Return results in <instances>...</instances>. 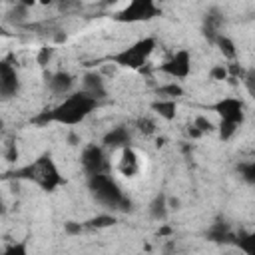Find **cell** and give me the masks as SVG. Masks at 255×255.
I'll use <instances>...</instances> for the list:
<instances>
[{"instance_id": "obj_12", "label": "cell", "mask_w": 255, "mask_h": 255, "mask_svg": "<svg viewBox=\"0 0 255 255\" xmlns=\"http://www.w3.org/2000/svg\"><path fill=\"white\" fill-rule=\"evenodd\" d=\"M118 171H120L124 177H135V175L141 171V159H139V153H137L131 145L120 149Z\"/></svg>"}, {"instance_id": "obj_4", "label": "cell", "mask_w": 255, "mask_h": 255, "mask_svg": "<svg viewBox=\"0 0 255 255\" xmlns=\"http://www.w3.org/2000/svg\"><path fill=\"white\" fill-rule=\"evenodd\" d=\"M155 46H157V40L153 36H145V38H139L135 40L133 44L122 48L120 52L116 54H110V62L114 66H120V68H128V70H143L151 58V54L155 52Z\"/></svg>"}, {"instance_id": "obj_2", "label": "cell", "mask_w": 255, "mask_h": 255, "mask_svg": "<svg viewBox=\"0 0 255 255\" xmlns=\"http://www.w3.org/2000/svg\"><path fill=\"white\" fill-rule=\"evenodd\" d=\"M8 177H12L16 181H32L34 185H38L42 191H48V193L56 191L60 185H66V179L60 173L52 151H44L34 161L12 169L8 173Z\"/></svg>"}, {"instance_id": "obj_41", "label": "cell", "mask_w": 255, "mask_h": 255, "mask_svg": "<svg viewBox=\"0 0 255 255\" xmlns=\"http://www.w3.org/2000/svg\"><path fill=\"white\" fill-rule=\"evenodd\" d=\"M6 2H12V4H16V2H18V0H6Z\"/></svg>"}, {"instance_id": "obj_39", "label": "cell", "mask_w": 255, "mask_h": 255, "mask_svg": "<svg viewBox=\"0 0 255 255\" xmlns=\"http://www.w3.org/2000/svg\"><path fill=\"white\" fill-rule=\"evenodd\" d=\"M52 2H54V0H38V4H40V6H50Z\"/></svg>"}, {"instance_id": "obj_27", "label": "cell", "mask_w": 255, "mask_h": 255, "mask_svg": "<svg viewBox=\"0 0 255 255\" xmlns=\"http://www.w3.org/2000/svg\"><path fill=\"white\" fill-rule=\"evenodd\" d=\"M28 12H30V8H26V6L20 4V2H16V4L12 6V10H10V20H14V22H22V20H26Z\"/></svg>"}, {"instance_id": "obj_5", "label": "cell", "mask_w": 255, "mask_h": 255, "mask_svg": "<svg viewBox=\"0 0 255 255\" xmlns=\"http://www.w3.org/2000/svg\"><path fill=\"white\" fill-rule=\"evenodd\" d=\"M161 14L155 0H129L122 10L114 14V20L120 24H137L149 22Z\"/></svg>"}, {"instance_id": "obj_22", "label": "cell", "mask_w": 255, "mask_h": 255, "mask_svg": "<svg viewBox=\"0 0 255 255\" xmlns=\"http://www.w3.org/2000/svg\"><path fill=\"white\" fill-rule=\"evenodd\" d=\"M135 128H137V131L143 133V135H153V133L157 131V126H155V122H153L149 116H139V118L135 120Z\"/></svg>"}, {"instance_id": "obj_25", "label": "cell", "mask_w": 255, "mask_h": 255, "mask_svg": "<svg viewBox=\"0 0 255 255\" xmlns=\"http://www.w3.org/2000/svg\"><path fill=\"white\" fill-rule=\"evenodd\" d=\"M209 78L213 82H223V80H229V70H227V64H215L209 68Z\"/></svg>"}, {"instance_id": "obj_26", "label": "cell", "mask_w": 255, "mask_h": 255, "mask_svg": "<svg viewBox=\"0 0 255 255\" xmlns=\"http://www.w3.org/2000/svg\"><path fill=\"white\" fill-rule=\"evenodd\" d=\"M193 126H197L203 133H211V131H215L217 128H215V124L207 118V116H195V120H193Z\"/></svg>"}, {"instance_id": "obj_35", "label": "cell", "mask_w": 255, "mask_h": 255, "mask_svg": "<svg viewBox=\"0 0 255 255\" xmlns=\"http://www.w3.org/2000/svg\"><path fill=\"white\" fill-rule=\"evenodd\" d=\"M167 205H169V209H179L181 201L177 197H167Z\"/></svg>"}, {"instance_id": "obj_38", "label": "cell", "mask_w": 255, "mask_h": 255, "mask_svg": "<svg viewBox=\"0 0 255 255\" xmlns=\"http://www.w3.org/2000/svg\"><path fill=\"white\" fill-rule=\"evenodd\" d=\"M157 233H159V235H169V233H171V229H169V227H161Z\"/></svg>"}, {"instance_id": "obj_3", "label": "cell", "mask_w": 255, "mask_h": 255, "mask_svg": "<svg viewBox=\"0 0 255 255\" xmlns=\"http://www.w3.org/2000/svg\"><path fill=\"white\" fill-rule=\"evenodd\" d=\"M88 189L94 197V201L110 211H129L131 199L122 191L118 181L108 173H96L88 175Z\"/></svg>"}, {"instance_id": "obj_9", "label": "cell", "mask_w": 255, "mask_h": 255, "mask_svg": "<svg viewBox=\"0 0 255 255\" xmlns=\"http://www.w3.org/2000/svg\"><path fill=\"white\" fill-rule=\"evenodd\" d=\"M18 92H20V76L8 60H2L0 62V96L2 100H10L18 96Z\"/></svg>"}, {"instance_id": "obj_37", "label": "cell", "mask_w": 255, "mask_h": 255, "mask_svg": "<svg viewBox=\"0 0 255 255\" xmlns=\"http://www.w3.org/2000/svg\"><path fill=\"white\" fill-rule=\"evenodd\" d=\"M18 2H20V4H24L26 8H34V6L38 4V0H18Z\"/></svg>"}, {"instance_id": "obj_33", "label": "cell", "mask_w": 255, "mask_h": 255, "mask_svg": "<svg viewBox=\"0 0 255 255\" xmlns=\"http://www.w3.org/2000/svg\"><path fill=\"white\" fill-rule=\"evenodd\" d=\"M4 157H6L8 161H16V159H18V149H16V143H6Z\"/></svg>"}, {"instance_id": "obj_28", "label": "cell", "mask_w": 255, "mask_h": 255, "mask_svg": "<svg viewBox=\"0 0 255 255\" xmlns=\"http://www.w3.org/2000/svg\"><path fill=\"white\" fill-rule=\"evenodd\" d=\"M241 82H243L247 94L255 100V70H247V74H245V78H243Z\"/></svg>"}, {"instance_id": "obj_24", "label": "cell", "mask_w": 255, "mask_h": 255, "mask_svg": "<svg viewBox=\"0 0 255 255\" xmlns=\"http://www.w3.org/2000/svg\"><path fill=\"white\" fill-rule=\"evenodd\" d=\"M241 126H237V124H233V122H219V128H217V131H219V139L221 141H229L235 133H237V129H239Z\"/></svg>"}, {"instance_id": "obj_10", "label": "cell", "mask_w": 255, "mask_h": 255, "mask_svg": "<svg viewBox=\"0 0 255 255\" xmlns=\"http://www.w3.org/2000/svg\"><path fill=\"white\" fill-rule=\"evenodd\" d=\"M74 84H76V78L66 70H58L46 76V88L50 90L52 96L66 98L68 94L74 92Z\"/></svg>"}, {"instance_id": "obj_17", "label": "cell", "mask_w": 255, "mask_h": 255, "mask_svg": "<svg viewBox=\"0 0 255 255\" xmlns=\"http://www.w3.org/2000/svg\"><path fill=\"white\" fill-rule=\"evenodd\" d=\"M159 118H163L165 122H171L175 120V114H177V102L175 100H167V98H159L155 102H151L149 106Z\"/></svg>"}, {"instance_id": "obj_15", "label": "cell", "mask_w": 255, "mask_h": 255, "mask_svg": "<svg viewBox=\"0 0 255 255\" xmlns=\"http://www.w3.org/2000/svg\"><path fill=\"white\" fill-rule=\"evenodd\" d=\"M223 14H221V10L219 8H209L207 12H205V16H203V36L207 38V42H211L213 44V40L217 38V34H219V30H221V24H223Z\"/></svg>"}, {"instance_id": "obj_40", "label": "cell", "mask_w": 255, "mask_h": 255, "mask_svg": "<svg viewBox=\"0 0 255 255\" xmlns=\"http://www.w3.org/2000/svg\"><path fill=\"white\" fill-rule=\"evenodd\" d=\"M68 2H72V0H62V6H64V4H68Z\"/></svg>"}, {"instance_id": "obj_20", "label": "cell", "mask_w": 255, "mask_h": 255, "mask_svg": "<svg viewBox=\"0 0 255 255\" xmlns=\"http://www.w3.org/2000/svg\"><path fill=\"white\" fill-rule=\"evenodd\" d=\"M118 223V219H116V215H112V213H100V215H96V217H92V219H88V221H84V225H86V229H106V227H112V225H116Z\"/></svg>"}, {"instance_id": "obj_7", "label": "cell", "mask_w": 255, "mask_h": 255, "mask_svg": "<svg viewBox=\"0 0 255 255\" xmlns=\"http://www.w3.org/2000/svg\"><path fill=\"white\" fill-rule=\"evenodd\" d=\"M157 72L163 76H169L173 80H185L191 74V54L189 50L181 48L171 58H167L163 64L157 66Z\"/></svg>"}, {"instance_id": "obj_11", "label": "cell", "mask_w": 255, "mask_h": 255, "mask_svg": "<svg viewBox=\"0 0 255 255\" xmlns=\"http://www.w3.org/2000/svg\"><path fill=\"white\" fill-rule=\"evenodd\" d=\"M102 145L108 149V151H120L128 145H131V131L128 129V126L120 124V126H114L112 129H108L102 137Z\"/></svg>"}, {"instance_id": "obj_6", "label": "cell", "mask_w": 255, "mask_h": 255, "mask_svg": "<svg viewBox=\"0 0 255 255\" xmlns=\"http://www.w3.org/2000/svg\"><path fill=\"white\" fill-rule=\"evenodd\" d=\"M80 163L86 175H96V173H108L112 169V163L108 159V149L100 143H88L84 145L80 153Z\"/></svg>"}, {"instance_id": "obj_21", "label": "cell", "mask_w": 255, "mask_h": 255, "mask_svg": "<svg viewBox=\"0 0 255 255\" xmlns=\"http://www.w3.org/2000/svg\"><path fill=\"white\" fill-rule=\"evenodd\" d=\"M155 94H157V98L177 100V98H181V96H183V88H181V84H177V82L173 80V82H167V84H161V86H157Z\"/></svg>"}, {"instance_id": "obj_31", "label": "cell", "mask_w": 255, "mask_h": 255, "mask_svg": "<svg viewBox=\"0 0 255 255\" xmlns=\"http://www.w3.org/2000/svg\"><path fill=\"white\" fill-rule=\"evenodd\" d=\"M227 70H229V78H237V80H243L245 78V74H247V70L245 68H241L239 64H227Z\"/></svg>"}, {"instance_id": "obj_19", "label": "cell", "mask_w": 255, "mask_h": 255, "mask_svg": "<svg viewBox=\"0 0 255 255\" xmlns=\"http://www.w3.org/2000/svg\"><path fill=\"white\" fill-rule=\"evenodd\" d=\"M239 251L247 253V255H255V231H241L235 237V243Z\"/></svg>"}, {"instance_id": "obj_8", "label": "cell", "mask_w": 255, "mask_h": 255, "mask_svg": "<svg viewBox=\"0 0 255 255\" xmlns=\"http://www.w3.org/2000/svg\"><path fill=\"white\" fill-rule=\"evenodd\" d=\"M211 110L223 122H233L237 126H243L245 122V104L239 98H221L215 104H211Z\"/></svg>"}, {"instance_id": "obj_23", "label": "cell", "mask_w": 255, "mask_h": 255, "mask_svg": "<svg viewBox=\"0 0 255 255\" xmlns=\"http://www.w3.org/2000/svg\"><path fill=\"white\" fill-rule=\"evenodd\" d=\"M237 171H239V175H241L243 181L255 185V159H253V161H243V163H239V165H237Z\"/></svg>"}, {"instance_id": "obj_18", "label": "cell", "mask_w": 255, "mask_h": 255, "mask_svg": "<svg viewBox=\"0 0 255 255\" xmlns=\"http://www.w3.org/2000/svg\"><path fill=\"white\" fill-rule=\"evenodd\" d=\"M213 46L219 48V52L223 54V58H227V60H235L237 58V46H235V42L227 34L219 32L217 38L213 40Z\"/></svg>"}, {"instance_id": "obj_34", "label": "cell", "mask_w": 255, "mask_h": 255, "mask_svg": "<svg viewBox=\"0 0 255 255\" xmlns=\"http://www.w3.org/2000/svg\"><path fill=\"white\" fill-rule=\"evenodd\" d=\"M187 135H189V137H193V139H197V137H201V135H203V131H201L197 126H193V124H191V126H189V129H187Z\"/></svg>"}, {"instance_id": "obj_13", "label": "cell", "mask_w": 255, "mask_h": 255, "mask_svg": "<svg viewBox=\"0 0 255 255\" xmlns=\"http://www.w3.org/2000/svg\"><path fill=\"white\" fill-rule=\"evenodd\" d=\"M205 237H207L211 243L227 245V243H235L237 233H233V229L229 227V223H227V221L217 219L215 223H211V225H209V229L205 231Z\"/></svg>"}, {"instance_id": "obj_16", "label": "cell", "mask_w": 255, "mask_h": 255, "mask_svg": "<svg viewBox=\"0 0 255 255\" xmlns=\"http://www.w3.org/2000/svg\"><path fill=\"white\" fill-rule=\"evenodd\" d=\"M147 211H149V217H151V219H155V221H165L167 215H169V211H171L169 205H167V195H165V193H157V195L151 199Z\"/></svg>"}, {"instance_id": "obj_29", "label": "cell", "mask_w": 255, "mask_h": 255, "mask_svg": "<svg viewBox=\"0 0 255 255\" xmlns=\"http://www.w3.org/2000/svg\"><path fill=\"white\" fill-rule=\"evenodd\" d=\"M84 229H86V225L78 223V221H66L64 223V233L66 235H80Z\"/></svg>"}, {"instance_id": "obj_1", "label": "cell", "mask_w": 255, "mask_h": 255, "mask_svg": "<svg viewBox=\"0 0 255 255\" xmlns=\"http://www.w3.org/2000/svg\"><path fill=\"white\" fill-rule=\"evenodd\" d=\"M100 106V100L92 98L88 92L78 90L68 94L58 106L40 112L32 122L46 126V124H60V126H78L82 124L92 112H96Z\"/></svg>"}, {"instance_id": "obj_14", "label": "cell", "mask_w": 255, "mask_h": 255, "mask_svg": "<svg viewBox=\"0 0 255 255\" xmlns=\"http://www.w3.org/2000/svg\"><path fill=\"white\" fill-rule=\"evenodd\" d=\"M82 90L84 92H88L92 98H96V100H106V96H108V90H106V82H104V78L98 74V72H86L84 76H82Z\"/></svg>"}, {"instance_id": "obj_32", "label": "cell", "mask_w": 255, "mask_h": 255, "mask_svg": "<svg viewBox=\"0 0 255 255\" xmlns=\"http://www.w3.org/2000/svg\"><path fill=\"white\" fill-rule=\"evenodd\" d=\"M26 245L24 243H12L8 247H4V255H26Z\"/></svg>"}, {"instance_id": "obj_30", "label": "cell", "mask_w": 255, "mask_h": 255, "mask_svg": "<svg viewBox=\"0 0 255 255\" xmlns=\"http://www.w3.org/2000/svg\"><path fill=\"white\" fill-rule=\"evenodd\" d=\"M52 54H54V48H50V46H42L40 48V52H38V64L40 66H46L50 60H52Z\"/></svg>"}, {"instance_id": "obj_36", "label": "cell", "mask_w": 255, "mask_h": 255, "mask_svg": "<svg viewBox=\"0 0 255 255\" xmlns=\"http://www.w3.org/2000/svg\"><path fill=\"white\" fill-rule=\"evenodd\" d=\"M120 0H100L98 2V8H110V6H114V4H118Z\"/></svg>"}]
</instances>
